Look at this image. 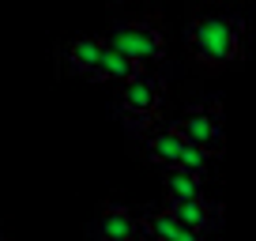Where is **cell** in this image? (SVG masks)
<instances>
[{"label":"cell","mask_w":256,"mask_h":241,"mask_svg":"<svg viewBox=\"0 0 256 241\" xmlns=\"http://www.w3.org/2000/svg\"><path fill=\"white\" fill-rule=\"evenodd\" d=\"M188 49L208 68H222L245 49V16L238 12H200L188 19Z\"/></svg>","instance_id":"obj_1"},{"label":"cell","mask_w":256,"mask_h":241,"mask_svg":"<svg viewBox=\"0 0 256 241\" xmlns=\"http://www.w3.org/2000/svg\"><path fill=\"white\" fill-rule=\"evenodd\" d=\"M110 46H117L120 53H128L136 64H158L166 56V30L154 16H128L110 30Z\"/></svg>","instance_id":"obj_2"},{"label":"cell","mask_w":256,"mask_h":241,"mask_svg":"<svg viewBox=\"0 0 256 241\" xmlns=\"http://www.w3.org/2000/svg\"><path fill=\"white\" fill-rule=\"evenodd\" d=\"M177 132L188 140L192 147L208 151L211 158L222 154V144H226V120H222V106L215 98H204V102H192L181 110V117L174 120Z\"/></svg>","instance_id":"obj_3"},{"label":"cell","mask_w":256,"mask_h":241,"mask_svg":"<svg viewBox=\"0 0 256 241\" xmlns=\"http://www.w3.org/2000/svg\"><path fill=\"white\" fill-rule=\"evenodd\" d=\"M162 106V80L154 72H140L136 80H128L120 87V113H124L132 124H147V120L158 117Z\"/></svg>","instance_id":"obj_4"},{"label":"cell","mask_w":256,"mask_h":241,"mask_svg":"<svg viewBox=\"0 0 256 241\" xmlns=\"http://www.w3.org/2000/svg\"><path fill=\"white\" fill-rule=\"evenodd\" d=\"M94 230H98L102 241H136V234L144 230V218H140L132 208L110 200V204H102V211H98V226Z\"/></svg>","instance_id":"obj_5"},{"label":"cell","mask_w":256,"mask_h":241,"mask_svg":"<svg viewBox=\"0 0 256 241\" xmlns=\"http://www.w3.org/2000/svg\"><path fill=\"white\" fill-rule=\"evenodd\" d=\"M184 147H188V140L177 132V124H154L147 132V154H151V162H158L166 170H181Z\"/></svg>","instance_id":"obj_6"},{"label":"cell","mask_w":256,"mask_h":241,"mask_svg":"<svg viewBox=\"0 0 256 241\" xmlns=\"http://www.w3.org/2000/svg\"><path fill=\"white\" fill-rule=\"evenodd\" d=\"M170 211L177 215V222L181 226H188L192 234H208V230H215V226H222V204L218 200H192V204H170Z\"/></svg>","instance_id":"obj_7"},{"label":"cell","mask_w":256,"mask_h":241,"mask_svg":"<svg viewBox=\"0 0 256 241\" xmlns=\"http://www.w3.org/2000/svg\"><path fill=\"white\" fill-rule=\"evenodd\" d=\"M102 53H106V38H94V34H83V38H72L68 49H64V64L80 76H90L94 80L98 64H102Z\"/></svg>","instance_id":"obj_8"},{"label":"cell","mask_w":256,"mask_h":241,"mask_svg":"<svg viewBox=\"0 0 256 241\" xmlns=\"http://www.w3.org/2000/svg\"><path fill=\"white\" fill-rule=\"evenodd\" d=\"M140 218H144V234H151L154 241H204L200 234H192L188 226L177 222L170 208H147Z\"/></svg>","instance_id":"obj_9"},{"label":"cell","mask_w":256,"mask_h":241,"mask_svg":"<svg viewBox=\"0 0 256 241\" xmlns=\"http://www.w3.org/2000/svg\"><path fill=\"white\" fill-rule=\"evenodd\" d=\"M140 72H144V64H136L128 53H120L117 46H110V42H106V53H102V64H98L94 80H102V83H120V87H124V83L136 80Z\"/></svg>","instance_id":"obj_10"},{"label":"cell","mask_w":256,"mask_h":241,"mask_svg":"<svg viewBox=\"0 0 256 241\" xmlns=\"http://www.w3.org/2000/svg\"><path fill=\"white\" fill-rule=\"evenodd\" d=\"M166 196H170V204L204 200V177L184 174V170H170V174H166Z\"/></svg>","instance_id":"obj_11"},{"label":"cell","mask_w":256,"mask_h":241,"mask_svg":"<svg viewBox=\"0 0 256 241\" xmlns=\"http://www.w3.org/2000/svg\"><path fill=\"white\" fill-rule=\"evenodd\" d=\"M208 162H211V154L200 151V147H192V144L184 147V154H181V170H184V174H196V177H204Z\"/></svg>","instance_id":"obj_12"},{"label":"cell","mask_w":256,"mask_h":241,"mask_svg":"<svg viewBox=\"0 0 256 241\" xmlns=\"http://www.w3.org/2000/svg\"><path fill=\"white\" fill-rule=\"evenodd\" d=\"M0 241H4V238H0Z\"/></svg>","instance_id":"obj_13"}]
</instances>
